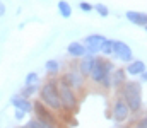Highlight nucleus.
Returning a JSON list of instances; mask_svg holds the SVG:
<instances>
[{
	"label": "nucleus",
	"instance_id": "f257e3e1",
	"mask_svg": "<svg viewBox=\"0 0 147 128\" xmlns=\"http://www.w3.org/2000/svg\"><path fill=\"white\" fill-rule=\"evenodd\" d=\"M38 99L46 108L55 111L57 115L62 113V101H60V94H58V77H48L43 84L39 85Z\"/></svg>",
	"mask_w": 147,
	"mask_h": 128
},
{
	"label": "nucleus",
	"instance_id": "f03ea898",
	"mask_svg": "<svg viewBox=\"0 0 147 128\" xmlns=\"http://www.w3.org/2000/svg\"><path fill=\"white\" fill-rule=\"evenodd\" d=\"M118 96L127 103L128 109L132 115H137L142 111L144 108V101H142V84L139 80H127L120 90H116Z\"/></svg>",
	"mask_w": 147,
	"mask_h": 128
},
{
	"label": "nucleus",
	"instance_id": "7ed1b4c3",
	"mask_svg": "<svg viewBox=\"0 0 147 128\" xmlns=\"http://www.w3.org/2000/svg\"><path fill=\"white\" fill-rule=\"evenodd\" d=\"M58 94H60V101H62V113H67L72 116V113L77 111V108L80 104L79 92H75L62 77H58Z\"/></svg>",
	"mask_w": 147,
	"mask_h": 128
},
{
	"label": "nucleus",
	"instance_id": "20e7f679",
	"mask_svg": "<svg viewBox=\"0 0 147 128\" xmlns=\"http://www.w3.org/2000/svg\"><path fill=\"white\" fill-rule=\"evenodd\" d=\"M115 68H116V67H115V62H113V60L98 55V56H96L94 68H92V72H91V75H89V80H91L92 84L99 85V82H101L105 77H110L111 72H113Z\"/></svg>",
	"mask_w": 147,
	"mask_h": 128
},
{
	"label": "nucleus",
	"instance_id": "39448f33",
	"mask_svg": "<svg viewBox=\"0 0 147 128\" xmlns=\"http://www.w3.org/2000/svg\"><path fill=\"white\" fill-rule=\"evenodd\" d=\"M67 84L72 87L75 92H84L86 90V85H87V79L77 70V60H74V65L70 63L69 67H67V70L65 72H62V75H60Z\"/></svg>",
	"mask_w": 147,
	"mask_h": 128
},
{
	"label": "nucleus",
	"instance_id": "423d86ee",
	"mask_svg": "<svg viewBox=\"0 0 147 128\" xmlns=\"http://www.w3.org/2000/svg\"><path fill=\"white\" fill-rule=\"evenodd\" d=\"M33 118L45 121V123H50V125H57V127H60V123H62L60 116L55 111H51L50 108H46L39 99L33 101Z\"/></svg>",
	"mask_w": 147,
	"mask_h": 128
},
{
	"label": "nucleus",
	"instance_id": "0eeeda50",
	"mask_svg": "<svg viewBox=\"0 0 147 128\" xmlns=\"http://www.w3.org/2000/svg\"><path fill=\"white\" fill-rule=\"evenodd\" d=\"M110 115H111V120H113L115 123H125V121L132 116V113H130V109H128L127 103H125L120 96H116V97L113 99Z\"/></svg>",
	"mask_w": 147,
	"mask_h": 128
},
{
	"label": "nucleus",
	"instance_id": "6e6552de",
	"mask_svg": "<svg viewBox=\"0 0 147 128\" xmlns=\"http://www.w3.org/2000/svg\"><path fill=\"white\" fill-rule=\"evenodd\" d=\"M113 60L123 62V63H130L134 60V51L128 46V43L121 41V40H113Z\"/></svg>",
	"mask_w": 147,
	"mask_h": 128
},
{
	"label": "nucleus",
	"instance_id": "1a4fd4ad",
	"mask_svg": "<svg viewBox=\"0 0 147 128\" xmlns=\"http://www.w3.org/2000/svg\"><path fill=\"white\" fill-rule=\"evenodd\" d=\"M105 40H106L105 34H101V33H92V34H87V36L82 40V43H84V46H86V50H87L89 55L98 56V55H101V46H103Z\"/></svg>",
	"mask_w": 147,
	"mask_h": 128
},
{
	"label": "nucleus",
	"instance_id": "9d476101",
	"mask_svg": "<svg viewBox=\"0 0 147 128\" xmlns=\"http://www.w3.org/2000/svg\"><path fill=\"white\" fill-rule=\"evenodd\" d=\"M9 101H10V104H12L14 109H22L28 115L33 113V99H28V97H24V96H21L17 92V94H12Z\"/></svg>",
	"mask_w": 147,
	"mask_h": 128
},
{
	"label": "nucleus",
	"instance_id": "9b49d317",
	"mask_svg": "<svg viewBox=\"0 0 147 128\" xmlns=\"http://www.w3.org/2000/svg\"><path fill=\"white\" fill-rule=\"evenodd\" d=\"M94 63H96V56L87 53L86 56H82L80 60H77V70H79L86 79H89L91 72H92V68H94Z\"/></svg>",
	"mask_w": 147,
	"mask_h": 128
},
{
	"label": "nucleus",
	"instance_id": "f8f14e48",
	"mask_svg": "<svg viewBox=\"0 0 147 128\" xmlns=\"http://www.w3.org/2000/svg\"><path fill=\"white\" fill-rule=\"evenodd\" d=\"M127 80H128V75H127V72H125V68L116 67V68L111 72V89H113V90H120Z\"/></svg>",
	"mask_w": 147,
	"mask_h": 128
},
{
	"label": "nucleus",
	"instance_id": "ddd939ff",
	"mask_svg": "<svg viewBox=\"0 0 147 128\" xmlns=\"http://www.w3.org/2000/svg\"><path fill=\"white\" fill-rule=\"evenodd\" d=\"M125 19L139 27H146L147 26V12H140V10H127L125 12Z\"/></svg>",
	"mask_w": 147,
	"mask_h": 128
},
{
	"label": "nucleus",
	"instance_id": "4468645a",
	"mask_svg": "<svg viewBox=\"0 0 147 128\" xmlns=\"http://www.w3.org/2000/svg\"><path fill=\"white\" fill-rule=\"evenodd\" d=\"M67 55L72 58V60H80L82 56L87 55V50L84 46L82 41H70L67 46Z\"/></svg>",
	"mask_w": 147,
	"mask_h": 128
},
{
	"label": "nucleus",
	"instance_id": "2eb2a0df",
	"mask_svg": "<svg viewBox=\"0 0 147 128\" xmlns=\"http://www.w3.org/2000/svg\"><path fill=\"white\" fill-rule=\"evenodd\" d=\"M147 70V65L144 60H137V58H134L130 63H127V67H125V72H127V75L128 77H139L142 72H146Z\"/></svg>",
	"mask_w": 147,
	"mask_h": 128
},
{
	"label": "nucleus",
	"instance_id": "dca6fc26",
	"mask_svg": "<svg viewBox=\"0 0 147 128\" xmlns=\"http://www.w3.org/2000/svg\"><path fill=\"white\" fill-rule=\"evenodd\" d=\"M45 70H46V75L48 77H60L62 75V62L60 60H46L45 62Z\"/></svg>",
	"mask_w": 147,
	"mask_h": 128
},
{
	"label": "nucleus",
	"instance_id": "f3484780",
	"mask_svg": "<svg viewBox=\"0 0 147 128\" xmlns=\"http://www.w3.org/2000/svg\"><path fill=\"white\" fill-rule=\"evenodd\" d=\"M57 10H58V14H60V17L62 19H70L72 17V5L67 2V0H58L57 2Z\"/></svg>",
	"mask_w": 147,
	"mask_h": 128
},
{
	"label": "nucleus",
	"instance_id": "a211bd4d",
	"mask_svg": "<svg viewBox=\"0 0 147 128\" xmlns=\"http://www.w3.org/2000/svg\"><path fill=\"white\" fill-rule=\"evenodd\" d=\"M38 92H39V84L38 85H24L19 90V94L24 96V97H28V99H33L34 96H38Z\"/></svg>",
	"mask_w": 147,
	"mask_h": 128
},
{
	"label": "nucleus",
	"instance_id": "6ab92c4d",
	"mask_svg": "<svg viewBox=\"0 0 147 128\" xmlns=\"http://www.w3.org/2000/svg\"><path fill=\"white\" fill-rule=\"evenodd\" d=\"M26 127L28 128H60V127H57V125H50V123L39 121V120H36V118H31V120L26 123Z\"/></svg>",
	"mask_w": 147,
	"mask_h": 128
},
{
	"label": "nucleus",
	"instance_id": "aec40b11",
	"mask_svg": "<svg viewBox=\"0 0 147 128\" xmlns=\"http://www.w3.org/2000/svg\"><path fill=\"white\" fill-rule=\"evenodd\" d=\"M111 55H113V40L106 38V40H105V43H103V46H101V56L110 58Z\"/></svg>",
	"mask_w": 147,
	"mask_h": 128
},
{
	"label": "nucleus",
	"instance_id": "412c9836",
	"mask_svg": "<svg viewBox=\"0 0 147 128\" xmlns=\"http://www.w3.org/2000/svg\"><path fill=\"white\" fill-rule=\"evenodd\" d=\"M39 84V75L38 72H28L26 79H24V85H38Z\"/></svg>",
	"mask_w": 147,
	"mask_h": 128
},
{
	"label": "nucleus",
	"instance_id": "4be33fe9",
	"mask_svg": "<svg viewBox=\"0 0 147 128\" xmlns=\"http://www.w3.org/2000/svg\"><path fill=\"white\" fill-rule=\"evenodd\" d=\"M94 12H98V15L99 17H108L110 15V9H108V5H105V3H94Z\"/></svg>",
	"mask_w": 147,
	"mask_h": 128
},
{
	"label": "nucleus",
	"instance_id": "5701e85b",
	"mask_svg": "<svg viewBox=\"0 0 147 128\" xmlns=\"http://www.w3.org/2000/svg\"><path fill=\"white\" fill-rule=\"evenodd\" d=\"M79 9L82 10V12H92L94 10V3H91V2H87V0H82V2H79Z\"/></svg>",
	"mask_w": 147,
	"mask_h": 128
},
{
	"label": "nucleus",
	"instance_id": "b1692460",
	"mask_svg": "<svg viewBox=\"0 0 147 128\" xmlns=\"http://www.w3.org/2000/svg\"><path fill=\"white\" fill-rule=\"evenodd\" d=\"M134 128H147V115L140 116V118L134 123Z\"/></svg>",
	"mask_w": 147,
	"mask_h": 128
},
{
	"label": "nucleus",
	"instance_id": "393cba45",
	"mask_svg": "<svg viewBox=\"0 0 147 128\" xmlns=\"http://www.w3.org/2000/svg\"><path fill=\"white\" fill-rule=\"evenodd\" d=\"M26 116H28V113H24L22 109H14V118H16L17 121H22Z\"/></svg>",
	"mask_w": 147,
	"mask_h": 128
},
{
	"label": "nucleus",
	"instance_id": "a878e982",
	"mask_svg": "<svg viewBox=\"0 0 147 128\" xmlns=\"http://www.w3.org/2000/svg\"><path fill=\"white\" fill-rule=\"evenodd\" d=\"M139 82H140V84H147V70L139 75Z\"/></svg>",
	"mask_w": 147,
	"mask_h": 128
},
{
	"label": "nucleus",
	"instance_id": "bb28decb",
	"mask_svg": "<svg viewBox=\"0 0 147 128\" xmlns=\"http://www.w3.org/2000/svg\"><path fill=\"white\" fill-rule=\"evenodd\" d=\"M5 14V5H3V2H0V17Z\"/></svg>",
	"mask_w": 147,
	"mask_h": 128
},
{
	"label": "nucleus",
	"instance_id": "cd10ccee",
	"mask_svg": "<svg viewBox=\"0 0 147 128\" xmlns=\"http://www.w3.org/2000/svg\"><path fill=\"white\" fill-rule=\"evenodd\" d=\"M17 128H28V127H26V125H19Z\"/></svg>",
	"mask_w": 147,
	"mask_h": 128
},
{
	"label": "nucleus",
	"instance_id": "c85d7f7f",
	"mask_svg": "<svg viewBox=\"0 0 147 128\" xmlns=\"http://www.w3.org/2000/svg\"><path fill=\"white\" fill-rule=\"evenodd\" d=\"M144 29H146V33H147V26H146V27H144Z\"/></svg>",
	"mask_w": 147,
	"mask_h": 128
}]
</instances>
